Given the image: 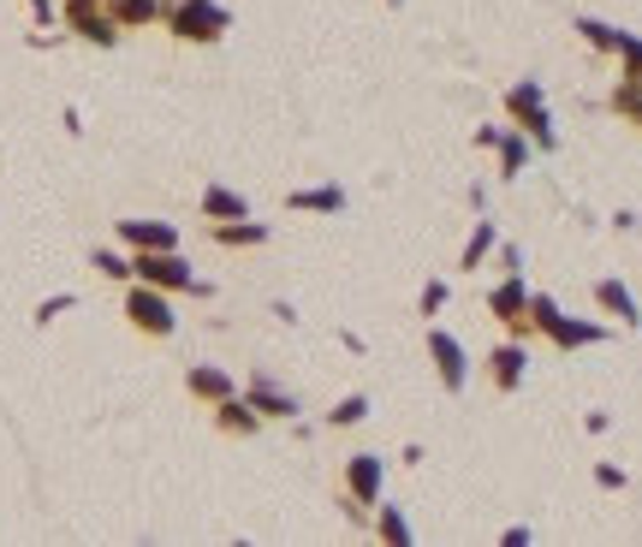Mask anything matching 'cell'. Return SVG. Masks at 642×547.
Instances as JSON below:
<instances>
[{
	"label": "cell",
	"instance_id": "1",
	"mask_svg": "<svg viewBox=\"0 0 642 547\" xmlns=\"http://www.w3.org/2000/svg\"><path fill=\"white\" fill-rule=\"evenodd\" d=\"M530 328L542 334L553 351H583V346H601V339H606L601 321H577V316H565V310H560V298H547V292H530Z\"/></svg>",
	"mask_w": 642,
	"mask_h": 547
},
{
	"label": "cell",
	"instance_id": "2",
	"mask_svg": "<svg viewBox=\"0 0 642 547\" xmlns=\"http://www.w3.org/2000/svg\"><path fill=\"white\" fill-rule=\"evenodd\" d=\"M506 126H517L530 137L535 149H560V131H553V113H547V90H542V78H517L512 90H506Z\"/></svg>",
	"mask_w": 642,
	"mask_h": 547
},
{
	"label": "cell",
	"instance_id": "3",
	"mask_svg": "<svg viewBox=\"0 0 642 547\" xmlns=\"http://www.w3.org/2000/svg\"><path fill=\"white\" fill-rule=\"evenodd\" d=\"M161 24L172 30L179 42H220L233 30V12L220 0H167L161 7Z\"/></svg>",
	"mask_w": 642,
	"mask_h": 547
},
{
	"label": "cell",
	"instance_id": "4",
	"mask_svg": "<svg viewBox=\"0 0 642 547\" xmlns=\"http://www.w3.org/2000/svg\"><path fill=\"white\" fill-rule=\"evenodd\" d=\"M131 280L161 286V292H190V298H197L203 274L190 268L179 250H131Z\"/></svg>",
	"mask_w": 642,
	"mask_h": 547
},
{
	"label": "cell",
	"instance_id": "5",
	"mask_svg": "<svg viewBox=\"0 0 642 547\" xmlns=\"http://www.w3.org/2000/svg\"><path fill=\"white\" fill-rule=\"evenodd\" d=\"M126 321L137 334H149V339H172V328H179V316H172V292L131 280L126 286Z\"/></svg>",
	"mask_w": 642,
	"mask_h": 547
},
{
	"label": "cell",
	"instance_id": "6",
	"mask_svg": "<svg viewBox=\"0 0 642 547\" xmlns=\"http://www.w3.org/2000/svg\"><path fill=\"white\" fill-rule=\"evenodd\" d=\"M428 357H435V375L446 392H464V381H471V351H464L458 334L446 328H428Z\"/></svg>",
	"mask_w": 642,
	"mask_h": 547
},
{
	"label": "cell",
	"instance_id": "7",
	"mask_svg": "<svg viewBox=\"0 0 642 547\" xmlns=\"http://www.w3.org/2000/svg\"><path fill=\"white\" fill-rule=\"evenodd\" d=\"M66 30L83 37L90 48H113V42H119L113 12H108V7H83V0H66Z\"/></svg>",
	"mask_w": 642,
	"mask_h": 547
},
{
	"label": "cell",
	"instance_id": "8",
	"mask_svg": "<svg viewBox=\"0 0 642 547\" xmlns=\"http://www.w3.org/2000/svg\"><path fill=\"white\" fill-rule=\"evenodd\" d=\"M381 483H387L381 452H352V458H345V494H352L357 506H375L381 500Z\"/></svg>",
	"mask_w": 642,
	"mask_h": 547
},
{
	"label": "cell",
	"instance_id": "9",
	"mask_svg": "<svg viewBox=\"0 0 642 547\" xmlns=\"http://www.w3.org/2000/svg\"><path fill=\"white\" fill-rule=\"evenodd\" d=\"M245 399L256 405V417H263V422H268V417H274V422H298V410H304V405H298V392H286V387H274V381H268V375H250V387H245Z\"/></svg>",
	"mask_w": 642,
	"mask_h": 547
},
{
	"label": "cell",
	"instance_id": "10",
	"mask_svg": "<svg viewBox=\"0 0 642 547\" xmlns=\"http://www.w3.org/2000/svg\"><path fill=\"white\" fill-rule=\"evenodd\" d=\"M488 316L506 321V328H530V286L524 274H506V280L488 292Z\"/></svg>",
	"mask_w": 642,
	"mask_h": 547
},
{
	"label": "cell",
	"instance_id": "11",
	"mask_svg": "<svg viewBox=\"0 0 642 547\" xmlns=\"http://www.w3.org/2000/svg\"><path fill=\"white\" fill-rule=\"evenodd\" d=\"M119 245L126 250H179L172 220H119Z\"/></svg>",
	"mask_w": 642,
	"mask_h": 547
},
{
	"label": "cell",
	"instance_id": "12",
	"mask_svg": "<svg viewBox=\"0 0 642 547\" xmlns=\"http://www.w3.org/2000/svg\"><path fill=\"white\" fill-rule=\"evenodd\" d=\"M208 410H215V429L233 435V440H250L256 429H263V417H256V405L245 399V392H233V399H220V405H208Z\"/></svg>",
	"mask_w": 642,
	"mask_h": 547
},
{
	"label": "cell",
	"instance_id": "13",
	"mask_svg": "<svg viewBox=\"0 0 642 547\" xmlns=\"http://www.w3.org/2000/svg\"><path fill=\"white\" fill-rule=\"evenodd\" d=\"M524 375H530V351L517 346V339H512V346H494V351H488V381H494L500 392H517V387H524Z\"/></svg>",
	"mask_w": 642,
	"mask_h": 547
},
{
	"label": "cell",
	"instance_id": "14",
	"mask_svg": "<svg viewBox=\"0 0 642 547\" xmlns=\"http://www.w3.org/2000/svg\"><path fill=\"white\" fill-rule=\"evenodd\" d=\"M185 387H190V399H203V405H220V399H233V392H238V381L220 364H190Z\"/></svg>",
	"mask_w": 642,
	"mask_h": 547
},
{
	"label": "cell",
	"instance_id": "15",
	"mask_svg": "<svg viewBox=\"0 0 642 547\" xmlns=\"http://www.w3.org/2000/svg\"><path fill=\"white\" fill-rule=\"evenodd\" d=\"M345 185H304V191H292L286 197V209L292 215H345Z\"/></svg>",
	"mask_w": 642,
	"mask_h": 547
},
{
	"label": "cell",
	"instance_id": "16",
	"mask_svg": "<svg viewBox=\"0 0 642 547\" xmlns=\"http://www.w3.org/2000/svg\"><path fill=\"white\" fill-rule=\"evenodd\" d=\"M595 310H606V316L619 321V328H636V321H642L636 298H631V286L613 280V274H606V280H595Z\"/></svg>",
	"mask_w": 642,
	"mask_h": 547
},
{
	"label": "cell",
	"instance_id": "17",
	"mask_svg": "<svg viewBox=\"0 0 642 547\" xmlns=\"http://www.w3.org/2000/svg\"><path fill=\"white\" fill-rule=\"evenodd\" d=\"M208 232H215V245L220 250H256V245H268V220H215V227H208Z\"/></svg>",
	"mask_w": 642,
	"mask_h": 547
},
{
	"label": "cell",
	"instance_id": "18",
	"mask_svg": "<svg viewBox=\"0 0 642 547\" xmlns=\"http://www.w3.org/2000/svg\"><path fill=\"white\" fill-rule=\"evenodd\" d=\"M250 197L233 191V185H203V220H245Z\"/></svg>",
	"mask_w": 642,
	"mask_h": 547
},
{
	"label": "cell",
	"instance_id": "19",
	"mask_svg": "<svg viewBox=\"0 0 642 547\" xmlns=\"http://www.w3.org/2000/svg\"><path fill=\"white\" fill-rule=\"evenodd\" d=\"M494 250H500V227H494V220H476L471 238H464V250H458V274H476Z\"/></svg>",
	"mask_w": 642,
	"mask_h": 547
},
{
	"label": "cell",
	"instance_id": "20",
	"mask_svg": "<svg viewBox=\"0 0 642 547\" xmlns=\"http://www.w3.org/2000/svg\"><path fill=\"white\" fill-rule=\"evenodd\" d=\"M375 536L387 541V547H411V541H416V529H411V518H405V506L375 500Z\"/></svg>",
	"mask_w": 642,
	"mask_h": 547
},
{
	"label": "cell",
	"instance_id": "21",
	"mask_svg": "<svg viewBox=\"0 0 642 547\" xmlns=\"http://www.w3.org/2000/svg\"><path fill=\"white\" fill-rule=\"evenodd\" d=\"M530 137L524 131H517V126H506V131H500V143H494V156H500V179H517V173H524V167H530Z\"/></svg>",
	"mask_w": 642,
	"mask_h": 547
},
{
	"label": "cell",
	"instance_id": "22",
	"mask_svg": "<svg viewBox=\"0 0 642 547\" xmlns=\"http://www.w3.org/2000/svg\"><path fill=\"white\" fill-rule=\"evenodd\" d=\"M113 24L119 30H144V24H161V0H108Z\"/></svg>",
	"mask_w": 642,
	"mask_h": 547
},
{
	"label": "cell",
	"instance_id": "23",
	"mask_svg": "<svg viewBox=\"0 0 642 547\" xmlns=\"http://www.w3.org/2000/svg\"><path fill=\"white\" fill-rule=\"evenodd\" d=\"M577 37L589 48H601V54H619V48H624V30L606 24V19H577Z\"/></svg>",
	"mask_w": 642,
	"mask_h": 547
},
{
	"label": "cell",
	"instance_id": "24",
	"mask_svg": "<svg viewBox=\"0 0 642 547\" xmlns=\"http://www.w3.org/2000/svg\"><path fill=\"white\" fill-rule=\"evenodd\" d=\"M369 410H375V405H369V392H345V399L327 410V422H334V429H357V422L369 417Z\"/></svg>",
	"mask_w": 642,
	"mask_h": 547
},
{
	"label": "cell",
	"instance_id": "25",
	"mask_svg": "<svg viewBox=\"0 0 642 547\" xmlns=\"http://www.w3.org/2000/svg\"><path fill=\"white\" fill-rule=\"evenodd\" d=\"M613 113H624V119H631V126H642V78H624V72H619Z\"/></svg>",
	"mask_w": 642,
	"mask_h": 547
},
{
	"label": "cell",
	"instance_id": "26",
	"mask_svg": "<svg viewBox=\"0 0 642 547\" xmlns=\"http://www.w3.org/2000/svg\"><path fill=\"white\" fill-rule=\"evenodd\" d=\"M90 268L101 274V280H131V250H96Z\"/></svg>",
	"mask_w": 642,
	"mask_h": 547
},
{
	"label": "cell",
	"instance_id": "27",
	"mask_svg": "<svg viewBox=\"0 0 642 547\" xmlns=\"http://www.w3.org/2000/svg\"><path fill=\"white\" fill-rule=\"evenodd\" d=\"M446 298H453V286H446V280H428V286H423V298H416V316H441V310H446Z\"/></svg>",
	"mask_w": 642,
	"mask_h": 547
},
{
	"label": "cell",
	"instance_id": "28",
	"mask_svg": "<svg viewBox=\"0 0 642 547\" xmlns=\"http://www.w3.org/2000/svg\"><path fill=\"white\" fill-rule=\"evenodd\" d=\"M72 304H78L72 292H55V298H42V304H37V316H30V321H37V328H48V321H60L66 310H72Z\"/></svg>",
	"mask_w": 642,
	"mask_h": 547
},
{
	"label": "cell",
	"instance_id": "29",
	"mask_svg": "<svg viewBox=\"0 0 642 547\" xmlns=\"http://www.w3.org/2000/svg\"><path fill=\"white\" fill-rule=\"evenodd\" d=\"M619 60H624V78H642V37H631V30H624Z\"/></svg>",
	"mask_w": 642,
	"mask_h": 547
},
{
	"label": "cell",
	"instance_id": "30",
	"mask_svg": "<svg viewBox=\"0 0 642 547\" xmlns=\"http://www.w3.org/2000/svg\"><path fill=\"white\" fill-rule=\"evenodd\" d=\"M595 483H601V488H624L631 476H624L619 465H595Z\"/></svg>",
	"mask_w": 642,
	"mask_h": 547
},
{
	"label": "cell",
	"instance_id": "31",
	"mask_svg": "<svg viewBox=\"0 0 642 547\" xmlns=\"http://www.w3.org/2000/svg\"><path fill=\"white\" fill-rule=\"evenodd\" d=\"M530 541H535V529H530V524H512L506 536H500V547H530Z\"/></svg>",
	"mask_w": 642,
	"mask_h": 547
},
{
	"label": "cell",
	"instance_id": "32",
	"mask_svg": "<svg viewBox=\"0 0 642 547\" xmlns=\"http://www.w3.org/2000/svg\"><path fill=\"white\" fill-rule=\"evenodd\" d=\"M500 268H506V274H524V250H517V245H500Z\"/></svg>",
	"mask_w": 642,
	"mask_h": 547
},
{
	"label": "cell",
	"instance_id": "33",
	"mask_svg": "<svg viewBox=\"0 0 642 547\" xmlns=\"http://www.w3.org/2000/svg\"><path fill=\"white\" fill-rule=\"evenodd\" d=\"M583 429H589V435H606V429H613V417H606V410H589Z\"/></svg>",
	"mask_w": 642,
	"mask_h": 547
},
{
	"label": "cell",
	"instance_id": "34",
	"mask_svg": "<svg viewBox=\"0 0 642 547\" xmlns=\"http://www.w3.org/2000/svg\"><path fill=\"white\" fill-rule=\"evenodd\" d=\"M30 12H37V24H55V0H30Z\"/></svg>",
	"mask_w": 642,
	"mask_h": 547
},
{
	"label": "cell",
	"instance_id": "35",
	"mask_svg": "<svg viewBox=\"0 0 642 547\" xmlns=\"http://www.w3.org/2000/svg\"><path fill=\"white\" fill-rule=\"evenodd\" d=\"M83 7H108V0H83Z\"/></svg>",
	"mask_w": 642,
	"mask_h": 547
},
{
	"label": "cell",
	"instance_id": "36",
	"mask_svg": "<svg viewBox=\"0 0 642 547\" xmlns=\"http://www.w3.org/2000/svg\"><path fill=\"white\" fill-rule=\"evenodd\" d=\"M387 7H405V0H387Z\"/></svg>",
	"mask_w": 642,
	"mask_h": 547
}]
</instances>
